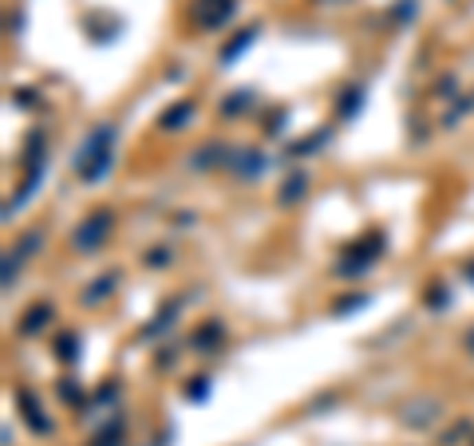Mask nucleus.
I'll return each mask as SVG.
<instances>
[{
	"label": "nucleus",
	"instance_id": "obj_1",
	"mask_svg": "<svg viewBox=\"0 0 474 446\" xmlns=\"http://www.w3.org/2000/svg\"><path fill=\"white\" fill-rule=\"evenodd\" d=\"M111 143H115V127H107V123L83 139V146L76 150V174L83 182H99L111 170Z\"/></svg>",
	"mask_w": 474,
	"mask_h": 446
},
{
	"label": "nucleus",
	"instance_id": "obj_2",
	"mask_svg": "<svg viewBox=\"0 0 474 446\" xmlns=\"http://www.w3.org/2000/svg\"><path fill=\"white\" fill-rule=\"evenodd\" d=\"M111 225H115V218H111V209H95L87 222L79 225V233H76V245L79 249H99V241L111 233Z\"/></svg>",
	"mask_w": 474,
	"mask_h": 446
},
{
	"label": "nucleus",
	"instance_id": "obj_3",
	"mask_svg": "<svg viewBox=\"0 0 474 446\" xmlns=\"http://www.w3.org/2000/svg\"><path fill=\"white\" fill-rule=\"evenodd\" d=\"M52 316V308H47V304H36V308H32L28 316H24V324H20V332L24 336H32V332H40V328H44V320Z\"/></svg>",
	"mask_w": 474,
	"mask_h": 446
},
{
	"label": "nucleus",
	"instance_id": "obj_4",
	"mask_svg": "<svg viewBox=\"0 0 474 446\" xmlns=\"http://www.w3.org/2000/svg\"><path fill=\"white\" fill-rule=\"evenodd\" d=\"M111 288H115V277H99V281L91 285V292L83 296V304H99V301H103V296L111 292Z\"/></svg>",
	"mask_w": 474,
	"mask_h": 446
},
{
	"label": "nucleus",
	"instance_id": "obj_5",
	"mask_svg": "<svg viewBox=\"0 0 474 446\" xmlns=\"http://www.w3.org/2000/svg\"><path fill=\"white\" fill-rule=\"evenodd\" d=\"M253 32H257V28H249V32H241V40H234V44H229V48L221 51V64H234V56H241V51L249 48V40H253Z\"/></svg>",
	"mask_w": 474,
	"mask_h": 446
},
{
	"label": "nucleus",
	"instance_id": "obj_6",
	"mask_svg": "<svg viewBox=\"0 0 474 446\" xmlns=\"http://www.w3.org/2000/svg\"><path fill=\"white\" fill-rule=\"evenodd\" d=\"M300 190H304V174H293V178H289V186L281 190V202H297Z\"/></svg>",
	"mask_w": 474,
	"mask_h": 446
},
{
	"label": "nucleus",
	"instance_id": "obj_7",
	"mask_svg": "<svg viewBox=\"0 0 474 446\" xmlns=\"http://www.w3.org/2000/svg\"><path fill=\"white\" fill-rule=\"evenodd\" d=\"M356 107H360V87H352V91H344V103H340V115H356Z\"/></svg>",
	"mask_w": 474,
	"mask_h": 446
},
{
	"label": "nucleus",
	"instance_id": "obj_8",
	"mask_svg": "<svg viewBox=\"0 0 474 446\" xmlns=\"http://www.w3.org/2000/svg\"><path fill=\"white\" fill-rule=\"evenodd\" d=\"M190 111H194V107H190V103H182L178 111H166V119H162V123H166V127H178V123H186V119H190Z\"/></svg>",
	"mask_w": 474,
	"mask_h": 446
},
{
	"label": "nucleus",
	"instance_id": "obj_9",
	"mask_svg": "<svg viewBox=\"0 0 474 446\" xmlns=\"http://www.w3.org/2000/svg\"><path fill=\"white\" fill-rule=\"evenodd\" d=\"M60 355L63 360H76V336H63L60 340Z\"/></svg>",
	"mask_w": 474,
	"mask_h": 446
}]
</instances>
